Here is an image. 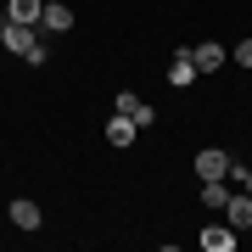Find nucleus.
Listing matches in <instances>:
<instances>
[{
  "label": "nucleus",
  "mask_w": 252,
  "mask_h": 252,
  "mask_svg": "<svg viewBox=\"0 0 252 252\" xmlns=\"http://www.w3.org/2000/svg\"><path fill=\"white\" fill-rule=\"evenodd\" d=\"M190 62H196V73H219V67H224V45H213V39H202V45L190 51Z\"/></svg>",
  "instance_id": "obj_7"
},
{
  "label": "nucleus",
  "mask_w": 252,
  "mask_h": 252,
  "mask_svg": "<svg viewBox=\"0 0 252 252\" xmlns=\"http://www.w3.org/2000/svg\"><path fill=\"white\" fill-rule=\"evenodd\" d=\"M118 112H124V118H135V129H152V124H157V107H152V101H140L135 90H124V95H118Z\"/></svg>",
  "instance_id": "obj_3"
},
{
  "label": "nucleus",
  "mask_w": 252,
  "mask_h": 252,
  "mask_svg": "<svg viewBox=\"0 0 252 252\" xmlns=\"http://www.w3.org/2000/svg\"><path fill=\"white\" fill-rule=\"evenodd\" d=\"M224 168H230V157L219 146H202L196 152V180H224Z\"/></svg>",
  "instance_id": "obj_4"
},
{
  "label": "nucleus",
  "mask_w": 252,
  "mask_h": 252,
  "mask_svg": "<svg viewBox=\"0 0 252 252\" xmlns=\"http://www.w3.org/2000/svg\"><path fill=\"white\" fill-rule=\"evenodd\" d=\"M11 224H17V230H39V202L17 196V202H11Z\"/></svg>",
  "instance_id": "obj_9"
},
{
  "label": "nucleus",
  "mask_w": 252,
  "mask_h": 252,
  "mask_svg": "<svg viewBox=\"0 0 252 252\" xmlns=\"http://www.w3.org/2000/svg\"><path fill=\"white\" fill-rule=\"evenodd\" d=\"M39 23H45V34H67V28H73V11L62 6V0H45V11H39Z\"/></svg>",
  "instance_id": "obj_6"
},
{
  "label": "nucleus",
  "mask_w": 252,
  "mask_h": 252,
  "mask_svg": "<svg viewBox=\"0 0 252 252\" xmlns=\"http://www.w3.org/2000/svg\"><path fill=\"white\" fill-rule=\"evenodd\" d=\"M0 45L17 51L23 62H34V67H45V56H51V51H45V39H39L34 28H28V23H11V17H6V28H0Z\"/></svg>",
  "instance_id": "obj_1"
},
{
  "label": "nucleus",
  "mask_w": 252,
  "mask_h": 252,
  "mask_svg": "<svg viewBox=\"0 0 252 252\" xmlns=\"http://www.w3.org/2000/svg\"><path fill=\"white\" fill-rule=\"evenodd\" d=\"M196 79H202V73H196V62H190V51H180V56L168 62V84H174V90H190Z\"/></svg>",
  "instance_id": "obj_5"
},
{
  "label": "nucleus",
  "mask_w": 252,
  "mask_h": 252,
  "mask_svg": "<svg viewBox=\"0 0 252 252\" xmlns=\"http://www.w3.org/2000/svg\"><path fill=\"white\" fill-rule=\"evenodd\" d=\"M235 62H241V67H252V39H241V45H235Z\"/></svg>",
  "instance_id": "obj_13"
},
{
  "label": "nucleus",
  "mask_w": 252,
  "mask_h": 252,
  "mask_svg": "<svg viewBox=\"0 0 252 252\" xmlns=\"http://www.w3.org/2000/svg\"><path fill=\"white\" fill-rule=\"evenodd\" d=\"M107 146H135V118H124V112H118L112 124H107Z\"/></svg>",
  "instance_id": "obj_11"
},
{
  "label": "nucleus",
  "mask_w": 252,
  "mask_h": 252,
  "mask_svg": "<svg viewBox=\"0 0 252 252\" xmlns=\"http://www.w3.org/2000/svg\"><path fill=\"white\" fill-rule=\"evenodd\" d=\"M247 196H252V174H247Z\"/></svg>",
  "instance_id": "obj_14"
},
{
  "label": "nucleus",
  "mask_w": 252,
  "mask_h": 252,
  "mask_svg": "<svg viewBox=\"0 0 252 252\" xmlns=\"http://www.w3.org/2000/svg\"><path fill=\"white\" fill-rule=\"evenodd\" d=\"M39 11H45V0H6V17H11V23L39 28Z\"/></svg>",
  "instance_id": "obj_8"
},
{
  "label": "nucleus",
  "mask_w": 252,
  "mask_h": 252,
  "mask_svg": "<svg viewBox=\"0 0 252 252\" xmlns=\"http://www.w3.org/2000/svg\"><path fill=\"white\" fill-rule=\"evenodd\" d=\"M202 247H207V252H230V247H235V230H230V224H207V230H202Z\"/></svg>",
  "instance_id": "obj_10"
},
{
  "label": "nucleus",
  "mask_w": 252,
  "mask_h": 252,
  "mask_svg": "<svg viewBox=\"0 0 252 252\" xmlns=\"http://www.w3.org/2000/svg\"><path fill=\"white\" fill-rule=\"evenodd\" d=\"M224 196H230L224 180H202V207H213V213H219V207H224Z\"/></svg>",
  "instance_id": "obj_12"
},
{
  "label": "nucleus",
  "mask_w": 252,
  "mask_h": 252,
  "mask_svg": "<svg viewBox=\"0 0 252 252\" xmlns=\"http://www.w3.org/2000/svg\"><path fill=\"white\" fill-rule=\"evenodd\" d=\"M219 213H224V224H230V230H252V196H247V190H230Z\"/></svg>",
  "instance_id": "obj_2"
}]
</instances>
